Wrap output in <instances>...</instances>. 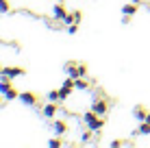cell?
Instances as JSON below:
<instances>
[{"label": "cell", "instance_id": "obj_1", "mask_svg": "<svg viewBox=\"0 0 150 148\" xmlns=\"http://www.w3.org/2000/svg\"><path fill=\"white\" fill-rule=\"evenodd\" d=\"M83 122H85V126L89 131H100L102 126H105V120H102V115H98L96 111H87L85 115H83Z\"/></svg>", "mask_w": 150, "mask_h": 148}, {"label": "cell", "instance_id": "obj_2", "mask_svg": "<svg viewBox=\"0 0 150 148\" xmlns=\"http://www.w3.org/2000/svg\"><path fill=\"white\" fill-rule=\"evenodd\" d=\"M65 72H68V76H72V79H79V76L87 74V65L76 63V61H68V63H65Z\"/></svg>", "mask_w": 150, "mask_h": 148}, {"label": "cell", "instance_id": "obj_3", "mask_svg": "<svg viewBox=\"0 0 150 148\" xmlns=\"http://www.w3.org/2000/svg\"><path fill=\"white\" fill-rule=\"evenodd\" d=\"M2 76H7V79H18V76H24L26 74V70L20 68V65H7V68H2Z\"/></svg>", "mask_w": 150, "mask_h": 148}, {"label": "cell", "instance_id": "obj_4", "mask_svg": "<svg viewBox=\"0 0 150 148\" xmlns=\"http://www.w3.org/2000/svg\"><path fill=\"white\" fill-rule=\"evenodd\" d=\"M107 109H109V105H107L105 98H98V100H94V105H91V111H96L98 115H105Z\"/></svg>", "mask_w": 150, "mask_h": 148}, {"label": "cell", "instance_id": "obj_5", "mask_svg": "<svg viewBox=\"0 0 150 148\" xmlns=\"http://www.w3.org/2000/svg\"><path fill=\"white\" fill-rule=\"evenodd\" d=\"M20 100H22L24 105H28V107H33V105H37V103H39L37 96L30 94V91H22V94H20Z\"/></svg>", "mask_w": 150, "mask_h": 148}, {"label": "cell", "instance_id": "obj_6", "mask_svg": "<svg viewBox=\"0 0 150 148\" xmlns=\"http://www.w3.org/2000/svg\"><path fill=\"white\" fill-rule=\"evenodd\" d=\"M52 131H54L57 135H63L65 131H68V124H65L63 120H54L52 122Z\"/></svg>", "mask_w": 150, "mask_h": 148}, {"label": "cell", "instance_id": "obj_7", "mask_svg": "<svg viewBox=\"0 0 150 148\" xmlns=\"http://www.w3.org/2000/svg\"><path fill=\"white\" fill-rule=\"evenodd\" d=\"M52 15H54V20H63L65 15H68V11H65L63 4H54L52 7Z\"/></svg>", "mask_w": 150, "mask_h": 148}, {"label": "cell", "instance_id": "obj_8", "mask_svg": "<svg viewBox=\"0 0 150 148\" xmlns=\"http://www.w3.org/2000/svg\"><path fill=\"white\" fill-rule=\"evenodd\" d=\"M133 115H135L137 122H144V120L148 118V111L144 109V107H135V109H133Z\"/></svg>", "mask_w": 150, "mask_h": 148}, {"label": "cell", "instance_id": "obj_9", "mask_svg": "<svg viewBox=\"0 0 150 148\" xmlns=\"http://www.w3.org/2000/svg\"><path fill=\"white\" fill-rule=\"evenodd\" d=\"M9 89H13V85H11V79H7V76H2V79H0V94H7Z\"/></svg>", "mask_w": 150, "mask_h": 148}, {"label": "cell", "instance_id": "obj_10", "mask_svg": "<svg viewBox=\"0 0 150 148\" xmlns=\"http://www.w3.org/2000/svg\"><path fill=\"white\" fill-rule=\"evenodd\" d=\"M74 89H79V91H87V89H89V83H87L83 76H79V79H74Z\"/></svg>", "mask_w": 150, "mask_h": 148}, {"label": "cell", "instance_id": "obj_11", "mask_svg": "<svg viewBox=\"0 0 150 148\" xmlns=\"http://www.w3.org/2000/svg\"><path fill=\"white\" fill-rule=\"evenodd\" d=\"M54 113H57V105L50 100V103L44 107V115H46V118H54Z\"/></svg>", "mask_w": 150, "mask_h": 148}, {"label": "cell", "instance_id": "obj_12", "mask_svg": "<svg viewBox=\"0 0 150 148\" xmlns=\"http://www.w3.org/2000/svg\"><path fill=\"white\" fill-rule=\"evenodd\" d=\"M133 135H150V122H146V120H144L142 124H139V129H137Z\"/></svg>", "mask_w": 150, "mask_h": 148}, {"label": "cell", "instance_id": "obj_13", "mask_svg": "<svg viewBox=\"0 0 150 148\" xmlns=\"http://www.w3.org/2000/svg\"><path fill=\"white\" fill-rule=\"evenodd\" d=\"M135 11H137L135 4H124V7H122V15H128V18H131V15H135Z\"/></svg>", "mask_w": 150, "mask_h": 148}, {"label": "cell", "instance_id": "obj_14", "mask_svg": "<svg viewBox=\"0 0 150 148\" xmlns=\"http://www.w3.org/2000/svg\"><path fill=\"white\" fill-rule=\"evenodd\" d=\"M72 89H74V87H63V85H61V89H59V100H65V98L72 94Z\"/></svg>", "mask_w": 150, "mask_h": 148}, {"label": "cell", "instance_id": "obj_15", "mask_svg": "<svg viewBox=\"0 0 150 148\" xmlns=\"http://www.w3.org/2000/svg\"><path fill=\"white\" fill-rule=\"evenodd\" d=\"M9 9H11L9 0H0V13H9Z\"/></svg>", "mask_w": 150, "mask_h": 148}, {"label": "cell", "instance_id": "obj_16", "mask_svg": "<svg viewBox=\"0 0 150 148\" xmlns=\"http://www.w3.org/2000/svg\"><path fill=\"white\" fill-rule=\"evenodd\" d=\"M4 98H7V100H15V98H20V94L15 89H9L7 94H4Z\"/></svg>", "mask_w": 150, "mask_h": 148}, {"label": "cell", "instance_id": "obj_17", "mask_svg": "<svg viewBox=\"0 0 150 148\" xmlns=\"http://www.w3.org/2000/svg\"><path fill=\"white\" fill-rule=\"evenodd\" d=\"M91 133H94V131H89V129H87V133H83V137H81L83 144H89L91 142Z\"/></svg>", "mask_w": 150, "mask_h": 148}, {"label": "cell", "instance_id": "obj_18", "mask_svg": "<svg viewBox=\"0 0 150 148\" xmlns=\"http://www.w3.org/2000/svg\"><path fill=\"white\" fill-rule=\"evenodd\" d=\"M61 144H63V142H61V137H54V140H50V142H48V146H50V148H59Z\"/></svg>", "mask_w": 150, "mask_h": 148}, {"label": "cell", "instance_id": "obj_19", "mask_svg": "<svg viewBox=\"0 0 150 148\" xmlns=\"http://www.w3.org/2000/svg\"><path fill=\"white\" fill-rule=\"evenodd\" d=\"M48 100H52V103H57V100H59V91H48Z\"/></svg>", "mask_w": 150, "mask_h": 148}, {"label": "cell", "instance_id": "obj_20", "mask_svg": "<svg viewBox=\"0 0 150 148\" xmlns=\"http://www.w3.org/2000/svg\"><path fill=\"white\" fill-rule=\"evenodd\" d=\"M76 30H79V24H70V26H68V33L70 35H76Z\"/></svg>", "mask_w": 150, "mask_h": 148}, {"label": "cell", "instance_id": "obj_21", "mask_svg": "<svg viewBox=\"0 0 150 148\" xmlns=\"http://www.w3.org/2000/svg\"><path fill=\"white\" fill-rule=\"evenodd\" d=\"M126 142H122V140H113L111 142V148H117V146H124Z\"/></svg>", "mask_w": 150, "mask_h": 148}, {"label": "cell", "instance_id": "obj_22", "mask_svg": "<svg viewBox=\"0 0 150 148\" xmlns=\"http://www.w3.org/2000/svg\"><path fill=\"white\" fill-rule=\"evenodd\" d=\"M146 122H150V113H148V118H146Z\"/></svg>", "mask_w": 150, "mask_h": 148}, {"label": "cell", "instance_id": "obj_23", "mask_svg": "<svg viewBox=\"0 0 150 148\" xmlns=\"http://www.w3.org/2000/svg\"><path fill=\"white\" fill-rule=\"evenodd\" d=\"M0 72H2V65H0Z\"/></svg>", "mask_w": 150, "mask_h": 148}, {"label": "cell", "instance_id": "obj_24", "mask_svg": "<svg viewBox=\"0 0 150 148\" xmlns=\"http://www.w3.org/2000/svg\"><path fill=\"white\" fill-rule=\"evenodd\" d=\"M0 105H2V98H0Z\"/></svg>", "mask_w": 150, "mask_h": 148}]
</instances>
